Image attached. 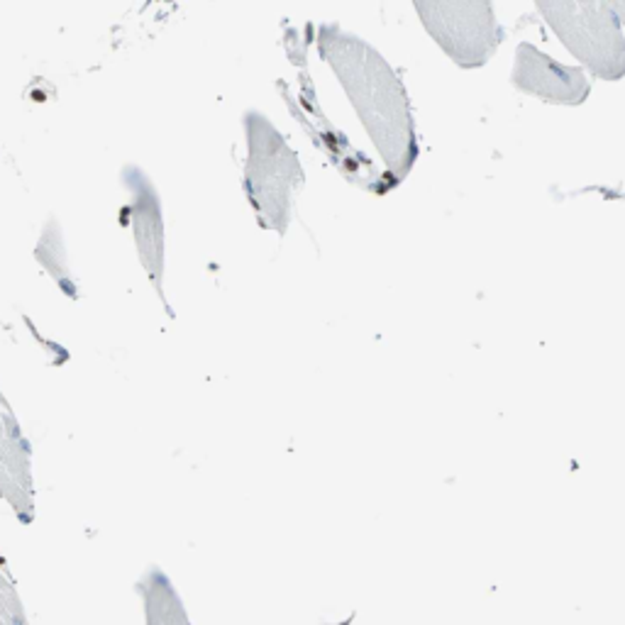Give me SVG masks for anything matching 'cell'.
<instances>
[{
  "label": "cell",
  "instance_id": "cell-3",
  "mask_svg": "<svg viewBox=\"0 0 625 625\" xmlns=\"http://www.w3.org/2000/svg\"><path fill=\"white\" fill-rule=\"evenodd\" d=\"M535 8L562 47L596 78H625V35L610 3L537 0Z\"/></svg>",
  "mask_w": 625,
  "mask_h": 625
},
{
  "label": "cell",
  "instance_id": "cell-9",
  "mask_svg": "<svg viewBox=\"0 0 625 625\" xmlns=\"http://www.w3.org/2000/svg\"><path fill=\"white\" fill-rule=\"evenodd\" d=\"M0 625H30L18 586L10 576L5 557L0 554Z\"/></svg>",
  "mask_w": 625,
  "mask_h": 625
},
{
  "label": "cell",
  "instance_id": "cell-5",
  "mask_svg": "<svg viewBox=\"0 0 625 625\" xmlns=\"http://www.w3.org/2000/svg\"><path fill=\"white\" fill-rule=\"evenodd\" d=\"M511 83L520 93L549 105H581L591 93V81L584 69L567 66L528 42L515 49Z\"/></svg>",
  "mask_w": 625,
  "mask_h": 625
},
{
  "label": "cell",
  "instance_id": "cell-4",
  "mask_svg": "<svg viewBox=\"0 0 625 625\" xmlns=\"http://www.w3.org/2000/svg\"><path fill=\"white\" fill-rule=\"evenodd\" d=\"M415 13L425 32L462 69H479L489 64L503 39L491 3L430 0L415 3Z\"/></svg>",
  "mask_w": 625,
  "mask_h": 625
},
{
  "label": "cell",
  "instance_id": "cell-2",
  "mask_svg": "<svg viewBox=\"0 0 625 625\" xmlns=\"http://www.w3.org/2000/svg\"><path fill=\"white\" fill-rule=\"evenodd\" d=\"M245 195L259 228L286 235L296 190L303 186V164L276 125L262 113L245 115Z\"/></svg>",
  "mask_w": 625,
  "mask_h": 625
},
{
  "label": "cell",
  "instance_id": "cell-6",
  "mask_svg": "<svg viewBox=\"0 0 625 625\" xmlns=\"http://www.w3.org/2000/svg\"><path fill=\"white\" fill-rule=\"evenodd\" d=\"M0 498L15 511L22 525L35 520L32 447L25 437L13 405L0 393Z\"/></svg>",
  "mask_w": 625,
  "mask_h": 625
},
{
  "label": "cell",
  "instance_id": "cell-7",
  "mask_svg": "<svg viewBox=\"0 0 625 625\" xmlns=\"http://www.w3.org/2000/svg\"><path fill=\"white\" fill-rule=\"evenodd\" d=\"M125 186L132 193L130 203V220H132L134 245L139 252V262L147 269L156 293L164 298V215H161V200L154 190L152 181L144 176V171L125 169L122 176Z\"/></svg>",
  "mask_w": 625,
  "mask_h": 625
},
{
  "label": "cell",
  "instance_id": "cell-1",
  "mask_svg": "<svg viewBox=\"0 0 625 625\" xmlns=\"http://www.w3.org/2000/svg\"><path fill=\"white\" fill-rule=\"evenodd\" d=\"M315 47L381 156L383 173L393 186L400 183L413 171L420 154L403 81L369 42L337 25H320Z\"/></svg>",
  "mask_w": 625,
  "mask_h": 625
},
{
  "label": "cell",
  "instance_id": "cell-8",
  "mask_svg": "<svg viewBox=\"0 0 625 625\" xmlns=\"http://www.w3.org/2000/svg\"><path fill=\"white\" fill-rule=\"evenodd\" d=\"M137 591L142 596L147 625H190V618L178 591L173 588L171 579L161 569H149L139 579Z\"/></svg>",
  "mask_w": 625,
  "mask_h": 625
},
{
  "label": "cell",
  "instance_id": "cell-10",
  "mask_svg": "<svg viewBox=\"0 0 625 625\" xmlns=\"http://www.w3.org/2000/svg\"><path fill=\"white\" fill-rule=\"evenodd\" d=\"M610 10H613L615 20L620 22V27L625 30V0H615V3H610Z\"/></svg>",
  "mask_w": 625,
  "mask_h": 625
}]
</instances>
